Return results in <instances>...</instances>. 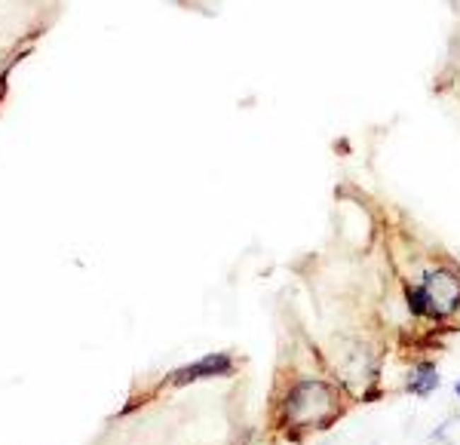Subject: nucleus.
<instances>
[{
	"label": "nucleus",
	"mask_w": 460,
	"mask_h": 445,
	"mask_svg": "<svg viewBox=\"0 0 460 445\" xmlns=\"http://www.w3.org/2000/svg\"><path fill=\"white\" fill-rule=\"evenodd\" d=\"M454 396H457V400H460V378H457V381H454Z\"/></svg>",
	"instance_id": "obj_6"
},
{
	"label": "nucleus",
	"mask_w": 460,
	"mask_h": 445,
	"mask_svg": "<svg viewBox=\"0 0 460 445\" xmlns=\"http://www.w3.org/2000/svg\"><path fill=\"white\" fill-rule=\"evenodd\" d=\"M285 424L289 427H328L331 418L340 412V396L319 378H301L285 393Z\"/></svg>",
	"instance_id": "obj_1"
},
{
	"label": "nucleus",
	"mask_w": 460,
	"mask_h": 445,
	"mask_svg": "<svg viewBox=\"0 0 460 445\" xmlns=\"http://www.w3.org/2000/svg\"><path fill=\"white\" fill-rule=\"evenodd\" d=\"M420 289L430 301V320H448L460 310V274L451 267H430L420 276Z\"/></svg>",
	"instance_id": "obj_2"
},
{
	"label": "nucleus",
	"mask_w": 460,
	"mask_h": 445,
	"mask_svg": "<svg viewBox=\"0 0 460 445\" xmlns=\"http://www.w3.org/2000/svg\"><path fill=\"white\" fill-rule=\"evenodd\" d=\"M405 304H408V310L414 313V317L430 320V301H427V295H423V289H420L418 283L405 286Z\"/></svg>",
	"instance_id": "obj_5"
},
{
	"label": "nucleus",
	"mask_w": 460,
	"mask_h": 445,
	"mask_svg": "<svg viewBox=\"0 0 460 445\" xmlns=\"http://www.w3.org/2000/svg\"><path fill=\"white\" fill-rule=\"evenodd\" d=\"M439 384H442V375H439V368L432 363H418L408 372V378H405V390H408L411 396H418V400L432 396L439 390Z\"/></svg>",
	"instance_id": "obj_4"
},
{
	"label": "nucleus",
	"mask_w": 460,
	"mask_h": 445,
	"mask_svg": "<svg viewBox=\"0 0 460 445\" xmlns=\"http://www.w3.org/2000/svg\"><path fill=\"white\" fill-rule=\"evenodd\" d=\"M234 372V359L227 354H206L197 363L178 368L172 375V384H190V381H200V378H215V375H230Z\"/></svg>",
	"instance_id": "obj_3"
}]
</instances>
